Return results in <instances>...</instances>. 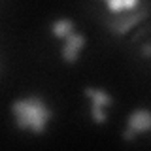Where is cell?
Masks as SVG:
<instances>
[{"instance_id": "7", "label": "cell", "mask_w": 151, "mask_h": 151, "mask_svg": "<svg viewBox=\"0 0 151 151\" xmlns=\"http://www.w3.org/2000/svg\"><path fill=\"white\" fill-rule=\"evenodd\" d=\"M93 117H94L96 123H104V121H106V111H104V108L93 104Z\"/></svg>"}, {"instance_id": "10", "label": "cell", "mask_w": 151, "mask_h": 151, "mask_svg": "<svg viewBox=\"0 0 151 151\" xmlns=\"http://www.w3.org/2000/svg\"><path fill=\"white\" fill-rule=\"evenodd\" d=\"M134 136H136V132L132 130V129H127L125 130V134H123V138H125L127 142H130V140H134Z\"/></svg>"}, {"instance_id": "9", "label": "cell", "mask_w": 151, "mask_h": 151, "mask_svg": "<svg viewBox=\"0 0 151 151\" xmlns=\"http://www.w3.org/2000/svg\"><path fill=\"white\" fill-rule=\"evenodd\" d=\"M140 0H123V9H132L134 6H138Z\"/></svg>"}, {"instance_id": "4", "label": "cell", "mask_w": 151, "mask_h": 151, "mask_svg": "<svg viewBox=\"0 0 151 151\" xmlns=\"http://www.w3.org/2000/svg\"><path fill=\"white\" fill-rule=\"evenodd\" d=\"M72 32H74V23L70 19H60V21H57L53 25V34L57 38H66Z\"/></svg>"}, {"instance_id": "8", "label": "cell", "mask_w": 151, "mask_h": 151, "mask_svg": "<svg viewBox=\"0 0 151 151\" xmlns=\"http://www.w3.org/2000/svg\"><path fill=\"white\" fill-rule=\"evenodd\" d=\"M108 8L111 12H121L123 9V0H108Z\"/></svg>"}, {"instance_id": "6", "label": "cell", "mask_w": 151, "mask_h": 151, "mask_svg": "<svg viewBox=\"0 0 151 151\" xmlns=\"http://www.w3.org/2000/svg\"><path fill=\"white\" fill-rule=\"evenodd\" d=\"M63 59L66 63H76V60H78V51L72 49V47H68V45H64L63 47Z\"/></svg>"}, {"instance_id": "2", "label": "cell", "mask_w": 151, "mask_h": 151, "mask_svg": "<svg viewBox=\"0 0 151 151\" xmlns=\"http://www.w3.org/2000/svg\"><path fill=\"white\" fill-rule=\"evenodd\" d=\"M151 127V113L147 110H136L129 117V129L134 132H145Z\"/></svg>"}, {"instance_id": "5", "label": "cell", "mask_w": 151, "mask_h": 151, "mask_svg": "<svg viewBox=\"0 0 151 151\" xmlns=\"http://www.w3.org/2000/svg\"><path fill=\"white\" fill-rule=\"evenodd\" d=\"M64 45L72 47V49H76V51H79L85 45V36L83 34H78V32H72V34L66 36V44Z\"/></svg>"}, {"instance_id": "1", "label": "cell", "mask_w": 151, "mask_h": 151, "mask_svg": "<svg viewBox=\"0 0 151 151\" xmlns=\"http://www.w3.org/2000/svg\"><path fill=\"white\" fill-rule=\"evenodd\" d=\"M12 111L15 113V121L19 129H32L34 132H42L51 117L49 108L40 96H30L27 100H17L12 104Z\"/></svg>"}, {"instance_id": "3", "label": "cell", "mask_w": 151, "mask_h": 151, "mask_svg": "<svg viewBox=\"0 0 151 151\" xmlns=\"http://www.w3.org/2000/svg\"><path fill=\"white\" fill-rule=\"evenodd\" d=\"M85 94L87 96H91L93 98V104H96V106H102V108H108L111 104V96L108 93H104V91H96V89H85Z\"/></svg>"}]
</instances>
